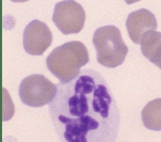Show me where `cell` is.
Segmentation results:
<instances>
[{
	"instance_id": "6da1fadb",
	"label": "cell",
	"mask_w": 161,
	"mask_h": 142,
	"mask_svg": "<svg viewBox=\"0 0 161 142\" xmlns=\"http://www.w3.org/2000/svg\"><path fill=\"white\" fill-rule=\"evenodd\" d=\"M49 113L61 142H115L120 112L107 82L99 72L80 71L59 82Z\"/></svg>"
},
{
	"instance_id": "7a4b0ae2",
	"label": "cell",
	"mask_w": 161,
	"mask_h": 142,
	"mask_svg": "<svg viewBox=\"0 0 161 142\" xmlns=\"http://www.w3.org/2000/svg\"><path fill=\"white\" fill-rule=\"evenodd\" d=\"M89 61V53L81 41H71L55 48L47 57L48 70L60 82L75 78L80 69Z\"/></svg>"
},
{
	"instance_id": "3957f363",
	"label": "cell",
	"mask_w": 161,
	"mask_h": 142,
	"mask_svg": "<svg viewBox=\"0 0 161 142\" xmlns=\"http://www.w3.org/2000/svg\"><path fill=\"white\" fill-rule=\"evenodd\" d=\"M93 44L96 50L97 61L107 68H113L121 65L129 50L120 30L115 26L97 29L93 34Z\"/></svg>"
},
{
	"instance_id": "277c9868",
	"label": "cell",
	"mask_w": 161,
	"mask_h": 142,
	"mask_svg": "<svg viewBox=\"0 0 161 142\" xmlns=\"http://www.w3.org/2000/svg\"><path fill=\"white\" fill-rule=\"evenodd\" d=\"M57 92V86L42 75H32L24 79L19 88L23 103L31 107H42L51 103Z\"/></svg>"
},
{
	"instance_id": "5b68a950",
	"label": "cell",
	"mask_w": 161,
	"mask_h": 142,
	"mask_svg": "<svg viewBox=\"0 0 161 142\" xmlns=\"http://www.w3.org/2000/svg\"><path fill=\"white\" fill-rule=\"evenodd\" d=\"M85 19L83 7L73 0L59 2L55 6L53 22L64 34L80 33L85 25Z\"/></svg>"
},
{
	"instance_id": "8992f818",
	"label": "cell",
	"mask_w": 161,
	"mask_h": 142,
	"mask_svg": "<svg viewBox=\"0 0 161 142\" xmlns=\"http://www.w3.org/2000/svg\"><path fill=\"white\" fill-rule=\"evenodd\" d=\"M53 35L49 28L41 21L35 19L25 28L23 34V45L26 53L31 55H43L51 46Z\"/></svg>"
},
{
	"instance_id": "52a82bcc",
	"label": "cell",
	"mask_w": 161,
	"mask_h": 142,
	"mask_svg": "<svg viewBox=\"0 0 161 142\" xmlns=\"http://www.w3.org/2000/svg\"><path fill=\"white\" fill-rule=\"evenodd\" d=\"M126 26L131 39L140 44L143 34L157 29V22L154 15L145 8L139 9L129 15Z\"/></svg>"
},
{
	"instance_id": "ba28073f",
	"label": "cell",
	"mask_w": 161,
	"mask_h": 142,
	"mask_svg": "<svg viewBox=\"0 0 161 142\" xmlns=\"http://www.w3.org/2000/svg\"><path fill=\"white\" fill-rule=\"evenodd\" d=\"M160 32L150 30L142 34L140 44L144 56L160 68Z\"/></svg>"
},
{
	"instance_id": "9c48e42d",
	"label": "cell",
	"mask_w": 161,
	"mask_h": 142,
	"mask_svg": "<svg viewBox=\"0 0 161 142\" xmlns=\"http://www.w3.org/2000/svg\"><path fill=\"white\" fill-rule=\"evenodd\" d=\"M161 99H156L149 102L142 111V120L147 129L160 131Z\"/></svg>"
},
{
	"instance_id": "30bf717a",
	"label": "cell",
	"mask_w": 161,
	"mask_h": 142,
	"mask_svg": "<svg viewBox=\"0 0 161 142\" xmlns=\"http://www.w3.org/2000/svg\"><path fill=\"white\" fill-rule=\"evenodd\" d=\"M15 113V106L8 91L2 89V95L0 96V122H7L12 118Z\"/></svg>"
}]
</instances>
